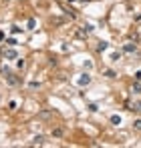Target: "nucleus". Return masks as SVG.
<instances>
[{
  "mask_svg": "<svg viewBox=\"0 0 141 148\" xmlns=\"http://www.w3.org/2000/svg\"><path fill=\"white\" fill-rule=\"evenodd\" d=\"M2 54H4V58H8V60H16V58H18V52H16L14 48H4Z\"/></svg>",
  "mask_w": 141,
  "mask_h": 148,
  "instance_id": "nucleus-1",
  "label": "nucleus"
},
{
  "mask_svg": "<svg viewBox=\"0 0 141 148\" xmlns=\"http://www.w3.org/2000/svg\"><path fill=\"white\" fill-rule=\"evenodd\" d=\"M4 78H6V82H8L10 86H18V84H20V80H18V78H16V76H14L12 72L4 74Z\"/></svg>",
  "mask_w": 141,
  "mask_h": 148,
  "instance_id": "nucleus-2",
  "label": "nucleus"
},
{
  "mask_svg": "<svg viewBox=\"0 0 141 148\" xmlns=\"http://www.w3.org/2000/svg\"><path fill=\"white\" fill-rule=\"evenodd\" d=\"M91 82V76L89 74H83L81 78H79V86H85V84H89Z\"/></svg>",
  "mask_w": 141,
  "mask_h": 148,
  "instance_id": "nucleus-3",
  "label": "nucleus"
},
{
  "mask_svg": "<svg viewBox=\"0 0 141 148\" xmlns=\"http://www.w3.org/2000/svg\"><path fill=\"white\" fill-rule=\"evenodd\" d=\"M123 52L133 54V52H135V44H125V46H123Z\"/></svg>",
  "mask_w": 141,
  "mask_h": 148,
  "instance_id": "nucleus-4",
  "label": "nucleus"
},
{
  "mask_svg": "<svg viewBox=\"0 0 141 148\" xmlns=\"http://www.w3.org/2000/svg\"><path fill=\"white\" fill-rule=\"evenodd\" d=\"M43 144H45V136H36L32 140V146H43Z\"/></svg>",
  "mask_w": 141,
  "mask_h": 148,
  "instance_id": "nucleus-5",
  "label": "nucleus"
},
{
  "mask_svg": "<svg viewBox=\"0 0 141 148\" xmlns=\"http://www.w3.org/2000/svg\"><path fill=\"white\" fill-rule=\"evenodd\" d=\"M127 106H129V110L141 112V100H139V102H135V104H129V102H127Z\"/></svg>",
  "mask_w": 141,
  "mask_h": 148,
  "instance_id": "nucleus-6",
  "label": "nucleus"
},
{
  "mask_svg": "<svg viewBox=\"0 0 141 148\" xmlns=\"http://www.w3.org/2000/svg\"><path fill=\"white\" fill-rule=\"evenodd\" d=\"M131 90H133L135 94H139V92H141V80H137V82H133V86H131Z\"/></svg>",
  "mask_w": 141,
  "mask_h": 148,
  "instance_id": "nucleus-7",
  "label": "nucleus"
},
{
  "mask_svg": "<svg viewBox=\"0 0 141 148\" xmlns=\"http://www.w3.org/2000/svg\"><path fill=\"white\" fill-rule=\"evenodd\" d=\"M63 134H65V128H54V130H52V136H54V138H61Z\"/></svg>",
  "mask_w": 141,
  "mask_h": 148,
  "instance_id": "nucleus-8",
  "label": "nucleus"
},
{
  "mask_svg": "<svg viewBox=\"0 0 141 148\" xmlns=\"http://www.w3.org/2000/svg\"><path fill=\"white\" fill-rule=\"evenodd\" d=\"M111 124H121V116L113 114V116H111Z\"/></svg>",
  "mask_w": 141,
  "mask_h": 148,
  "instance_id": "nucleus-9",
  "label": "nucleus"
},
{
  "mask_svg": "<svg viewBox=\"0 0 141 148\" xmlns=\"http://www.w3.org/2000/svg\"><path fill=\"white\" fill-rule=\"evenodd\" d=\"M97 50H99V52H103V50H107V42H99V46H97Z\"/></svg>",
  "mask_w": 141,
  "mask_h": 148,
  "instance_id": "nucleus-10",
  "label": "nucleus"
},
{
  "mask_svg": "<svg viewBox=\"0 0 141 148\" xmlns=\"http://www.w3.org/2000/svg\"><path fill=\"white\" fill-rule=\"evenodd\" d=\"M34 26H36V20H34V18H30V20H28V28H30V30H32V28H34Z\"/></svg>",
  "mask_w": 141,
  "mask_h": 148,
  "instance_id": "nucleus-11",
  "label": "nucleus"
},
{
  "mask_svg": "<svg viewBox=\"0 0 141 148\" xmlns=\"http://www.w3.org/2000/svg\"><path fill=\"white\" fill-rule=\"evenodd\" d=\"M48 116H50V112H48V110H45V112L39 114V118H48Z\"/></svg>",
  "mask_w": 141,
  "mask_h": 148,
  "instance_id": "nucleus-12",
  "label": "nucleus"
},
{
  "mask_svg": "<svg viewBox=\"0 0 141 148\" xmlns=\"http://www.w3.org/2000/svg\"><path fill=\"white\" fill-rule=\"evenodd\" d=\"M16 66H18V68H24V66H26V62H24V60H22V58H20V60H18V62H16Z\"/></svg>",
  "mask_w": 141,
  "mask_h": 148,
  "instance_id": "nucleus-13",
  "label": "nucleus"
},
{
  "mask_svg": "<svg viewBox=\"0 0 141 148\" xmlns=\"http://www.w3.org/2000/svg\"><path fill=\"white\" fill-rule=\"evenodd\" d=\"M105 76H109V78H115V72H113V70H105Z\"/></svg>",
  "mask_w": 141,
  "mask_h": 148,
  "instance_id": "nucleus-14",
  "label": "nucleus"
},
{
  "mask_svg": "<svg viewBox=\"0 0 141 148\" xmlns=\"http://www.w3.org/2000/svg\"><path fill=\"white\" fill-rule=\"evenodd\" d=\"M89 110H91V112H97V110H99V106H97V104H89Z\"/></svg>",
  "mask_w": 141,
  "mask_h": 148,
  "instance_id": "nucleus-15",
  "label": "nucleus"
},
{
  "mask_svg": "<svg viewBox=\"0 0 141 148\" xmlns=\"http://www.w3.org/2000/svg\"><path fill=\"white\" fill-rule=\"evenodd\" d=\"M8 108H10V110H14V108H16V102H14V100H12V102H8Z\"/></svg>",
  "mask_w": 141,
  "mask_h": 148,
  "instance_id": "nucleus-16",
  "label": "nucleus"
},
{
  "mask_svg": "<svg viewBox=\"0 0 141 148\" xmlns=\"http://www.w3.org/2000/svg\"><path fill=\"white\" fill-rule=\"evenodd\" d=\"M135 128H137V130H141V118H139V120H135Z\"/></svg>",
  "mask_w": 141,
  "mask_h": 148,
  "instance_id": "nucleus-17",
  "label": "nucleus"
},
{
  "mask_svg": "<svg viewBox=\"0 0 141 148\" xmlns=\"http://www.w3.org/2000/svg\"><path fill=\"white\" fill-rule=\"evenodd\" d=\"M135 80H141V72H135Z\"/></svg>",
  "mask_w": 141,
  "mask_h": 148,
  "instance_id": "nucleus-18",
  "label": "nucleus"
},
{
  "mask_svg": "<svg viewBox=\"0 0 141 148\" xmlns=\"http://www.w3.org/2000/svg\"><path fill=\"white\" fill-rule=\"evenodd\" d=\"M2 40H4V32L0 30V42H2Z\"/></svg>",
  "mask_w": 141,
  "mask_h": 148,
  "instance_id": "nucleus-19",
  "label": "nucleus"
}]
</instances>
